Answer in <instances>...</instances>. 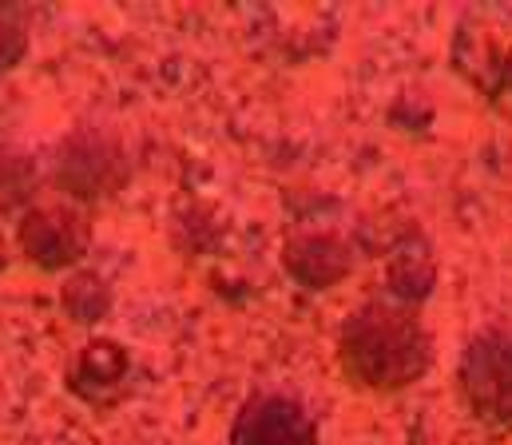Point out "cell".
Returning <instances> with one entry per match:
<instances>
[{
  "label": "cell",
  "mask_w": 512,
  "mask_h": 445,
  "mask_svg": "<svg viewBox=\"0 0 512 445\" xmlns=\"http://www.w3.org/2000/svg\"><path fill=\"white\" fill-rule=\"evenodd\" d=\"M235 445H318L306 410L290 398H258L239 418Z\"/></svg>",
  "instance_id": "cell-1"
}]
</instances>
